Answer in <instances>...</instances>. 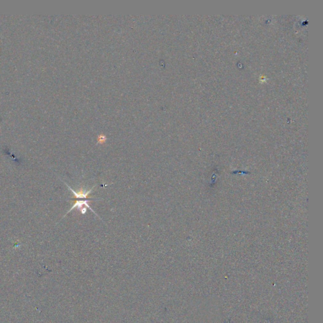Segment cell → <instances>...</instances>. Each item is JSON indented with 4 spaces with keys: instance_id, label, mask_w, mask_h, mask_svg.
<instances>
[{
    "instance_id": "obj_1",
    "label": "cell",
    "mask_w": 323,
    "mask_h": 323,
    "mask_svg": "<svg viewBox=\"0 0 323 323\" xmlns=\"http://www.w3.org/2000/svg\"><path fill=\"white\" fill-rule=\"evenodd\" d=\"M65 184L67 186V187L69 189V190L71 191V192L73 193L74 196L72 198H73V199H88V198H89V195L92 192V190H93V189L95 187V186L92 187V188L89 189V191H87L86 189L83 190V189L82 187H81L79 189V191H78V192H76L75 191H74L70 186H69L66 183H65Z\"/></svg>"
},
{
    "instance_id": "obj_4",
    "label": "cell",
    "mask_w": 323,
    "mask_h": 323,
    "mask_svg": "<svg viewBox=\"0 0 323 323\" xmlns=\"http://www.w3.org/2000/svg\"><path fill=\"white\" fill-rule=\"evenodd\" d=\"M80 211H81V214L84 215V214L86 213L87 210V208H86L85 207H83V208H81L80 210Z\"/></svg>"
},
{
    "instance_id": "obj_2",
    "label": "cell",
    "mask_w": 323,
    "mask_h": 323,
    "mask_svg": "<svg viewBox=\"0 0 323 323\" xmlns=\"http://www.w3.org/2000/svg\"><path fill=\"white\" fill-rule=\"evenodd\" d=\"M90 201V200H89V199H85V200H78L77 199L75 203L73 204V207L71 208V209L68 211V213L66 214H68V213H69L70 211H71L72 210H73L75 208H77L78 210H80L83 206H86L87 208H89L92 212H93L95 213V215H96L97 216V215L96 214V213H95L92 209V208L89 206V203Z\"/></svg>"
},
{
    "instance_id": "obj_3",
    "label": "cell",
    "mask_w": 323,
    "mask_h": 323,
    "mask_svg": "<svg viewBox=\"0 0 323 323\" xmlns=\"http://www.w3.org/2000/svg\"><path fill=\"white\" fill-rule=\"evenodd\" d=\"M105 140H106V138L104 136H100L98 139V141L100 143H104L105 141Z\"/></svg>"
}]
</instances>
